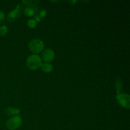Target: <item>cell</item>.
Here are the masks:
<instances>
[{
    "mask_svg": "<svg viewBox=\"0 0 130 130\" xmlns=\"http://www.w3.org/2000/svg\"><path fill=\"white\" fill-rule=\"evenodd\" d=\"M41 58L37 55H31L27 58V66L30 70H36L41 66Z\"/></svg>",
    "mask_w": 130,
    "mask_h": 130,
    "instance_id": "1",
    "label": "cell"
},
{
    "mask_svg": "<svg viewBox=\"0 0 130 130\" xmlns=\"http://www.w3.org/2000/svg\"><path fill=\"white\" fill-rule=\"evenodd\" d=\"M29 48L34 55H36L43 50L44 43L39 39H33L29 42Z\"/></svg>",
    "mask_w": 130,
    "mask_h": 130,
    "instance_id": "2",
    "label": "cell"
},
{
    "mask_svg": "<svg viewBox=\"0 0 130 130\" xmlns=\"http://www.w3.org/2000/svg\"><path fill=\"white\" fill-rule=\"evenodd\" d=\"M22 123V119L20 116H15L10 118L6 123L7 129L10 130H15L19 128Z\"/></svg>",
    "mask_w": 130,
    "mask_h": 130,
    "instance_id": "3",
    "label": "cell"
},
{
    "mask_svg": "<svg viewBox=\"0 0 130 130\" xmlns=\"http://www.w3.org/2000/svg\"><path fill=\"white\" fill-rule=\"evenodd\" d=\"M117 101L119 104L126 109L130 108V96L128 94L124 93H119L116 96Z\"/></svg>",
    "mask_w": 130,
    "mask_h": 130,
    "instance_id": "4",
    "label": "cell"
},
{
    "mask_svg": "<svg viewBox=\"0 0 130 130\" xmlns=\"http://www.w3.org/2000/svg\"><path fill=\"white\" fill-rule=\"evenodd\" d=\"M41 58L47 63L52 62L55 58V53L53 50L50 49V48H47V49L44 50L42 52Z\"/></svg>",
    "mask_w": 130,
    "mask_h": 130,
    "instance_id": "5",
    "label": "cell"
},
{
    "mask_svg": "<svg viewBox=\"0 0 130 130\" xmlns=\"http://www.w3.org/2000/svg\"><path fill=\"white\" fill-rule=\"evenodd\" d=\"M20 14V6L18 5L15 9L10 11L7 15V20L9 22H13L15 21L19 17Z\"/></svg>",
    "mask_w": 130,
    "mask_h": 130,
    "instance_id": "6",
    "label": "cell"
},
{
    "mask_svg": "<svg viewBox=\"0 0 130 130\" xmlns=\"http://www.w3.org/2000/svg\"><path fill=\"white\" fill-rule=\"evenodd\" d=\"M5 113L8 116L18 115L20 113V110L17 108L8 107L5 109Z\"/></svg>",
    "mask_w": 130,
    "mask_h": 130,
    "instance_id": "7",
    "label": "cell"
},
{
    "mask_svg": "<svg viewBox=\"0 0 130 130\" xmlns=\"http://www.w3.org/2000/svg\"><path fill=\"white\" fill-rule=\"evenodd\" d=\"M40 67L42 71L43 72H46V73L51 72L53 71V66H52V65L50 63H47V62L41 63V66Z\"/></svg>",
    "mask_w": 130,
    "mask_h": 130,
    "instance_id": "8",
    "label": "cell"
},
{
    "mask_svg": "<svg viewBox=\"0 0 130 130\" xmlns=\"http://www.w3.org/2000/svg\"><path fill=\"white\" fill-rule=\"evenodd\" d=\"M123 81H122V79L120 78V77H118V79L116 81V88L117 94L121 93V91L122 90V88H123Z\"/></svg>",
    "mask_w": 130,
    "mask_h": 130,
    "instance_id": "9",
    "label": "cell"
},
{
    "mask_svg": "<svg viewBox=\"0 0 130 130\" xmlns=\"http://www.w3.org/2000/svg\"><path fill=\"white\" fill-rule=\"evenodd\" d=\"M35 13V11H34V9L30 7H26L24 10V14L26 15L27 17H32L33 15Z\"/></svg>",
    "mask_w": 130,
    "mask_h": 130,
    "instance_id": "10",
    "label": "cell"
},
{
    "mask_svg": "<svg viewBox=\"0 0 130 130\" xmlns=\"http://www.w3.org/2000/svg\"><path fill=\"white\" fill-rule=\"evenodd\" d=\"M39 2V0H23L22 1L23 3L28 6H34Z\"/></svg>",
    "mask_w": 130,
    "mask_h": 130,
    "instance_id": "11",
    "label": "cell"
},
{
    "mask_svg": "<svg viewBox=\"0 0 130 130\" xmlns=\"http://www.w3.org/2000/svg\"><path fill=\"white\" fill-rule=\"evenodd\" d=\"M27 24L28 27H30V29H34L36 27L37 22L34 19H29L27 22Z\"/></svg>",
    "mask_w": 130,
    "mask_h": 130,
    "instance_id": "12",
    "label": "cell"
},
{
    "mask_svg": "<svg viewBox=\"0 0 130 130\" xmlns=\"http://www.w3.org/2000/svg\"><path fill=\"white\" fill-rule=\"evenodd\" d=\"M8 32V27L6 25H3L0 27V34L2 36H4Z\"/></svg>",
    "mask_w": 130,
    "mask_h": 130,
    "instance_id": "13",
    "label": "cell"
},
{
    "mask_svg": "<svg viewBox=\"0 0 130 130\" xmlns=\"http://www.w3.org/2000/svg\"><path fill=\"white\" fill-rule=\"evenodd\" d=\"M47 15V11L46 10H42L41 11H39V16L40 17L41 19L42 18H44Z\"/></svg>",
    "mask_w": 130,
    "mask_h": 130,
    "instance_id": "14",
    "label": "cell"
},
{
    "mask_svg": "<svg viewBox=\"0 0 130 130\" xmlns=\"http://www.w3.org/2000/svg\"><path fill=\"white\" fill-rule=\"evenodd\" d=\"M5 19V13L2 11L0 10V22L2 21Z\"/></svg>",
    "mask_w": 130,
    "mask_h": 130,
    "instance_id": "15",
    "label": "cell"
},
{
    "mask_svg": "<svg viewBox=\"0 0 130 130\" xmlns=\"http://www.w3.org/2000/svg\"><path fill=\"white\" fill-rule=\"evenodd\" d=\"M41 17L39 16V15H36L35 16H34V20L37 22H40L41 21Z\"/></svg>",
    "mask_w": 130,
    "mask_h": 130,
    "instance_id": "16",
    "label": "cell"
},
{
    "mask_svg": "<svg viewBox=\"0 0 130 130\" xmlns=\"http://www.w3.org/2000/svg\"><path fill=\"white\" fill-rule=\"evenodd\" d=\"M70 3H73V4H75L77 2V1H69Z\"/></svg>",
    "mask_w": 130,
    "mask_h": 130,
    "instance_id": "17",
    "label": "cell"
}]
</instances>
